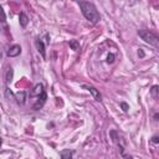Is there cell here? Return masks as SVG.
I'll return each mask as SVG.
<instances>
[{
	"label": "cell",
	"instance_id": "cell-1",
	"mask_svg": "<svg viewBox=\"0 0 159 159\" xmlns=\"http://www.w3.org/2000/svg\"><path fill=\"white\" fill-rule=\"evenodd\" d=\"M78 6L81 9L82 15L93 25L98 24L101 20V15L97 10V7L94 6V4L89 2V1H78Z\"/></svg>",
	"mask_w": 159,
	"mask_h": 159
},
{
	"label": "cell",
	"instance_id": "cell-2",
	"mask_svg": "<svg viewBox=\"0 0 159 159\" xmlns=\"http://www.w3.org/2000/svg\"><path fill=\"white\" fill-rule=\"evenodd\" d=\"M138 35H139V37H140L145 43H149L150 46L155 47V48L159 51V37H158L155 34H153V32L149 31V30L142 29V30L138 31Z\"/></svg>",
	"mask_w": 159,
	"mask_h": 159
},
{
	"label": "cell",
	"instance_id": "cell-3",
	"mask_svg": "<svg viewBox=\"0 0 159 159\" xmlns=\"http://www.w3.org/2000/svg\"><path fill=\"white\" fill-rule=\"evenodd\" d=\"M82 87H83V88H86V89L92 94V97H93L96 101H98V102H101V101H102V96H101L99 91H98L96 87H93V86H88V84H83Z\"/></svg>",
	"mask_w": 159,
	"mask_h": 159
},
{
	"label": "cell",
	"instance_id": "cell-4",
	"mask_svg": "<svg viewBox=\"0 0 159 159\" xmlns=\"http://www.w3.org/2000/svg\"><path fill=\"white\" fill-rule=\"evenodd\" d=\"M46 99H47V94H46V92L43 91L41 94H39L37 96V101H36V103L32 106V108L35 109V111H37V109H40L43 104H45V102H46Z\"/></svg>",
	"mask_w": 159,
	"mask_h": 159
},
{
	"label": "cell",
	"instance_id": "cell-5",
	"mask_svg": "<svg viewBox=\"0 0 159 159\" xmlns=\"http://www.w3.org/2000/svg\"><path fill=\"white\" fill-rule=\"evenodd\" d=\"M35 45H36L37 51H39V52H40V55L42 56V58H46V46H45L43 41H42L41 39H36Z\"/></svg>",
	"mask_w": 159,
	"mask_h": 159
},
{
	"label": "cell",
	"instance_id": "cell-6",
	"mask_svg": "<svg viewBox=\"0 0 159 159\" xmlns=\"http://www.w3.org/2000/svg\"><path fill=\"white\" fill-rule=\"evenodd\" d=\"M21 53V46L20 45H12L7 50V56L9 57H16Z\"/></svg>",
	"mask_w": 159,
	"mask_h": 159
},
{
	"label": "cell",
	"instance_id": "cell-7",
	"mask_svg": "<svg viewBox=\"0 0 159 159\" xmlns=\"http://www.w3.org/2000/svg\"><path fill=\"white\" fill-rule=\"evenodd\" d=\"M19 22H20V26L21 27H26L27 24H29V16L24 11H21L20 15H19Z\"/></svg>",
	"mask_w": 159,
	"mask_h": 159
},
{
	"label": "cell",
	"instance_id": "cell-8",
	"mask_svg": "<svg viewBox=\"0 0 159 159\" xmlns=\"http://www.w3.org/2000/svg\"><path fill=\"white\" fill-rule=\"evenodd\" d=\"M15 98H16L17 104H24L25 103V99H26V92L25 91H21V92L15 93Z\"/></svg>",
	"mask_w": 159,
	"mask_h": 159
},
{
	"label": "cell",
	"instance_id": "cell-9",
	"mask_svg": "<svg viewBox=\"0 0 159 159\" xmlns=\"http://www.w3.org/2000/svg\"><path fill=\"white\" fill-rule=\"evenodd\" d=\"M12 81V68L11 67H7L6 71H5V82H6V86Z\"/></svg>",
	"mask_w": 159,
	"mask_h": 159
},
{
	"label": "cell",
	"instance_id": "cell-10",
	"mask_svg": "<svg viewBox=\"0 0 159 159\" xmlns=\"http://www.w3.org/2000/svg\"><path fill=\"white\" fill-rule=\"evenodd\" d=\"M72 154H73V152L70 150V149H63V150H61V153H60L61 159H72Z\"/></svg>",
	"mask_w": 159,
	"mask_h": 159
},
{
	"label": "cell",
	"instance_id": "cell-11",
	"mask_svg": "<svg viewBox=\"0 0 159 159\" xmlns=\"http://www.w3.org/2000/svg\"><path fill=\"white\" fill-rule=\"evenodd\" d=\"M45 89H43V86L41 84V83H37L36 86H35V88H34V92H32V94H41L42 92H43Z\"/></svg>",
	"mask_w": 159,
	"mask_h": 159
},
{
	"label": "cell",
	"instance_id": "cell-12",
	"mask_svg": "<svg viewBox=\"0 0 159 159\" xmlns=\"http://www.w3.org/2000/svg\"><path fill=\"white\" fill-rule=\"evenodd\" d=\"M70 47L73 50V51H78L80 50V42L77 40H71L70 41Z\"/></svg>",
	"mask_w": 159,
	"mask_h": 159
},
{
	"label": "cell",
	"instance_id": "cell-13",
	"mask_svg": "<svg viewBox=\"0 0 159 159\" xmlns=\"http://www.w3.org/2000/svg\"><path fill=\"white\" fill-rule=\"evenodd\" d=\"M155 92H158V93H159V87H158V86H153V87H152V89H150V93H152V96H153V97H158V96L155 94Z\"/></svg>",
	"mask_w": 159,
	"mask_h": 159
},
{
	"label": "cell",
	"instance_id": "cell-14",
	"mask_svg": "<svg viewBox=\"0 0 159 159\" xmlns=\"http://www.w3.org/2000/svg\"><path fill=\"white\" fill-rule=\"evenodd\" d=\"M107 62H108V63H113V62H114V55H113V53H109V55L107 56Z\"/></svg>",
	"mask_w": 159,
	"mask_h": 159
},
{
	"label": "cell",
	"instance_id": "cell-15",
	"mask_svg": "<svg viewBox=\"0 0 159 159\" xmlns=\"http://www.w3.org/2000/svg\"><path fill=\"white\" fill-rule=\"evenodd\" d=\"M152 143L158 144V143H159V135H153V137H152Z\"/></svg>",
	"mask_w": 159,
	"mask_h": 159
},
{
	"label": "cell",
	"instance_id": "cell-16",
	"mask_svg": "<svg viewBox=\"0 0 159 159\" xmlns=\"http://www.w3.org/2000/svg\"><path fill=\"white\" fill-rule=\"evenodd\" d=\"M120 106H122V108H123V111H124V112H128V109H129V107H128V104H127V103H124V102H122V103H120Z\"/></svg>",
	"mask_w": 159,
	"mask_h": 159
},
{
	"label": "cell",
	"instance_id": "cell-17",
	"mask_svg": "<svg viewBox=\"0 0 159 159\" xmlns=\"http://www.w3.org/2000/svg\"><path fill=\"white\" fill-rule=\"evenodd\" d=\"M154 119L159 120V113H155V114H154Z\"/></svg>",
	"mask_w": 159,
	"mask_h": 159
}]
</instances>
